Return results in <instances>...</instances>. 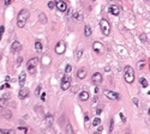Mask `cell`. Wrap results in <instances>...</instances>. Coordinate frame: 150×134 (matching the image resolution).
<instances>
[{"label":"cell","instance_id":"cell-3","mask_svg":"<svg viewBox=\"0 0 150 134\" xmlns=\"http://www.w3.org/2000/svg\"><path fill=\"white\" fill-rule=\"evenodd\" d=\"M100 26H101V31L105 36H108L110 32V25H109V22L107 20V19L102 18L100 20Z\"/></svg>","mask_w":150,"mask_h":134},{"label":"cell","instance_id":"cell-42","mask_svg":"<svg viewBox=\"0 0 150 134\" xmlns=\"http://www.w3.org/2000/svg\"><path fill=\"white\" fill-rule=\"evenodd\" d=\"M84 121H85V122L89 121V114H88V112L85 114V116H84Z\"/></svg>","mask_w":150,"mask_h":134},{"label":"cell","instance_id":"cell-11","mask_svg":"<svg viewBox=\"0 0 150 134\" xmlns=\"http://www.w3.org/2000/svg\"><path fill=\"white\" fill-rule=\"evenodd\" d=\"M19 98L21 100H24V98H27V97L29 96V90L27 89V87H21V90H19V94H18Z\"/></svg>","mask_w":150,"mask_h":134},{"label":"cell","instance_id":"cell-10","mask_svg":"<svg viewBox=\"0 0 150 134\" xmlns=\"http://www.w3.org/2000/svg\"><path fill=\"white\" fill-rule=\"evenodd\" d=\"M93 49L96 52V53H103V44L101 43V42H94V44H93Z\"/></svg>","mask_w":150,"mask_h":134},{"label":"cell","instance_id":"cell-24","mask_svg":"<svg viewBox=\"0 0 150 134\" xmlns=\"http://www.w3.org/2000/svg\"><path fill=\"white\" fill-rule=\"evenodd\" d=\"M100 125H101V120H100V117H95L94 120H93V126H94V127H99Z\"/></svg>","mask_w":150,"mask_h":134},{"label":"cell","instance_id":"cell-43","mask_svg":"<svg viewBox=\"0 0 150 134\" xmlns=\"http://www.w3.org/2000/svg\"><path fill=\"white\" fill-rule=\"evenodd\" d=\"M72 15H73V11H72V9H70V11H69V13H67V16L69 17H71Z\"/></svg>","mask_w":150,"mask_h":134},{"label":"cell","instance_id":"cell-19","mask_svg":"<svg viewBox=\"0 0 150 134\" xmlns=\"http://www.w3.org/2000/svg\"><path fill=\"white\" fill-rule=\"evenodd\" d=\"M7 105H9V101L4 97L0 98V108H7Z\"/></svg>","mask_w":150,"mask_h":134},{"label":"cell","instance_id":"cell-18","mask_svg":"<svg viewBox=\"0 0 150 134\" xmlns=\"http://www.w3.org/2000/svg\"><path fill=\"white\" fill-rule=\"evenodd\" d=\"M38 20H40L41 24H46V23H47V16H46L44 13H40V16H38Z\"/></svg>","mask_w":150,"mask_h":134},{"label":"cell","instance_id":"cell-25","mask_svg":"<svg viewBox=\"0 0 150 134\" xmlns=\"http://www.w3.org/2000/svg\"><path fill=\"white\" fill-rule=\"evenodd\" d=\"M35 49L37 50V52L42 50V43H41L40 41H36V42H35Z\"/></svg>","mask_w":150,"mask_h":134},{"label":"cell","instance_id":"cell-36","mask_svg":"<svg viewBox=\"0 0 150 134\" xmlns=\"http://www.w3.org/2000/svg\"><path fill=\"white\" fill-rule=\"evenodd\" d=\"M9 87H10V84L9 83H5V84H3V86L0 87V89L3 90V89H9Z\"/></svg>","mask_w":150,"mask_h":134},{"label":"cell","instance_id":"cell-30","mask_svg":"<svg viewBox=\"0 0 150 134\" xmlns=\"http://www.w3.org/2000/svg\"><path fill=\"white\" fill-rule=\"evenodd\" d=\"M141 41H143V42H147L148 41V36L145 34H142L141 35Z\"/></svg>","mask_w":150,"mask_h":134},{"label":"cell","instance_id":"cell-32","mask_svg":"<svg viewBox=\"0 0 150 134\" xmlns=\"http://www.w3.org/2000/svg\"><path fill=\"white\" fill-rule=\"evenodd\" d=\"M145 64H147V62H145V61H141V62L138 64V68H139V69H142V68H143V67H144V66H145Z\"/></svg>","mask_w":150,"mask_h":134},{"label":"cell","instance_id":"cell-4","mask_svg":"<svg viewBox=\"0 0 150 134\" xmlns=\"http://www.w3.org/2000/svg\"><path fill=\"white\" fill-rule=\"evenodd\" d=\"M103 95L108 98V100H112V101H119L120 100V95L114 92V91H110V90H105L103 91Z\"/></svg>","mask_w":150,"mask_h":134},{"label":"cell","instance_id":"cell-1","mask_svg":"<svg viewBox=\"0 0 150 134\" xmlns=\"http://www.w3.org/2000/svg\"><path fill=\"white\" fill-rule=\"evenodd\" d=\"M29 15H30L29 11L25 9L19 11L18 17H17V26H18V28H24L25 23H27V20H28V18H29Z\"/></svg>","mask_w":150,"mask_h":134},{"label":"cell","instance_id":"cell-6","mask_svg":"<svg viewBox=\"0 0 150 134\" xmlns=\"http://www.w3.org/2000/svg\"><path fill=\"white\" fill-rule=\"evenodd\" d=\"M65 50H66V44L65 42H63V41H59L58 42V44L55 46V53L56 54H64L65 53Z\"/></svg>","mask_w":150,"mask_h":134},{"label":"cell","instance_id":"cell-16","mask_svg":"<svg viewBox=\"0 0 150 134\" xmlns=\"http://www.w3.org/2000/svg\"><path fill=\"white\" fill-rule=\"evenodd\" d=\"M25 79H27V74H25L24 72H22L21 74H19V78H18V81H19V86L23 87L25 84Z\"/></svg>","mask_w":150,"mask_h":134},{"label":"cell","instance_id":"cell-9","mask_svg":"<svg viewBox=\"0 0 150 134\" xmlns=\"http://www.w3.org/2000/svg\"><path fill=\"white\" fill-rule=\"evenodd\" d=\"M23 48L22 43L21 42H18V41H15L12 44H11V50H12L13 53H18V52H21Z\"/></svg>","mask_w":150,"mask_h":134},{"label":"cell","instance_id":"cell-34","mask_svg":"<svg viewBox=\"0 0 150 134\" xmlns=\"http://www.w3.org/2000/svg\"><path fill=\"white\" fill-rule=\"evenodd\" d=\"M22 61H23V58H22V56H19L18 59H17V66H21Z\"/></svg>","mask_w":150,"mask_h":134},{"label":"cell","instance_id":"cell-44","mask_svg":"<svg viewBox=\"0 0 150 134\" xmlns=\"http://www.w3.org/2000/svg\"><path fill=\"white\" fill-rule=\"evenodd\" d=\"M132 101H133V103H134V104H136V105H138V103H139V102H138V100H137V98H133V100H132Z\"/></svg>","mask_w":150,"mask_h":134},{"label":"cell","instance_id":"cell-48","mask_svg":"<svg viewBox=\"0 0 150 134\" xmlns=\"http://www.w3.org/2000/svg\"><path fill=\"white\" fill-rule=\"evenodd\" d=\"M145 1H149V0H145Z\"/></svg>","mask_w":150,"mask_h":134},{"label":"cell","instance_id":"cell-38","mask_svg":"<svg viewBox=\"0 0 150 134\" xmlns=\"http://www.w3.org/2000/svg\"><path fill=\"white\" fill-rule=\"evenodd\" d=\"M113 125H114V120H110V127H109V132H112L113 131Z\"/></svg>","mask_w":150,"mask_h":134},{"label":"cell","instance_id":"cell-49","mask_svg":"<svg viewBox=\"0 0 150 134\" xmlns=\"http://www.w3.org/2000/svg\"><path fill=\"white\" fill-rule=\"evenodd\" d=\"M95 134H99V133H95Z\"/></svg>","mask_w":150,"mask_h":134},{"label":"cell","instance_id":"cell-40","mask_svg":"<svg viewBox=\"0 0 150 134\" xmlns=\"http://www.w3.org/2000/svg\"><path fill=\"white\" fill-rule=\"evenodd\" d=\"M119 115H120V117H121L122 122H125V121H126V118H125V115H124V114H122V112H120V114H119Z\"/></svg>","mask_w":150,"mask_h":134},{"label":"cell","instance_id":"cell-13","mask_svg":"<svg viewBox=\"0 0 150 134\" xmlns=\"http://www.w3.org/2000/svg\"><path fill=\"white\" fill-rule=\"evenodd\" d=\"M108 11H109L112 15H114V16H119V13H120V10H119V7L116 6V5H112V6H109Z\"/></svg>","mask_w":150,"mask_h":134},{"label":"cell","instance_id":"cell-46","mask_svg":"<svg viewBox=\"0 0 150 134\" xmlns=\"http://www.w3.org/2000/svg\"><path fill=\"white\" fill-rule=\"evenodd\" d=\"M19 129H21V131H23V132H24V133H27V128H23V127H19Z\"/></svg>","mask_w":150,"mask_h":134},{"label":"cell","instance_id":"cell-47","mask_svg":"<svg viewBox=\"0 0 150 134\" xmlns=\"http://www.w3.org/2000/svg\"><path fill=\"white\" fill-rule=\"evenodd\" d=\"M91 1H95V0H91Z\"/></svg>","mask_w":150,"mask_h":134},{"label":"cell","instance_id":"cell-5","mask_svg":"<svg viewBox=\"0 0 150 134\" xmlns=\"http://www.w3.org/2000/svg\"><path fill=\"white\" fill-rule=\"evenodd\" d=\"M70 86H71V79L67 75H64L63 79H61V90L63 91L69 90Z\"/></svg>","mask_w":150,"mask_h":134},{"label":"cell","instance_id":"cell-39","mask_svg":"<svg viewBox=\"0 0 150 134\" xmlns=\"http://www.w3.org/2000/svg\"><path fill=\"white\" fill-rule=\"evenodd\" d=\"M4 3H5V5H6V6H9V5H11L12 0H4Z\"/></svg>","mask_w":150,"mask_h":134},{"label":"cell","instance_id":"cell-37","mask_svg":"<svg viewBox=\"0 0 150 134\" xmlns=\"http://www.w3.org/2000/svg\"><path fill=\"white\" fill-rule=\"evenodd\" d=\"M72 17H73V19H77V20H78V18H79V13H73V15H72Z\"/></svg>","mask_w":150,"mask_h":134},{"label":"cell","instance_id":"cell-21","mask_svg":"<svg viewBox=\"0 0 150 134\" xmlns=\"http://www.w3.org/2000/svg\"><path fill=\"white\" fill-rule=\"evenodd\" d=\"M82 55H83V49L82 48H77V50H76V59L79 60L82 58Z\"/></svg>","mask_w":150,"mask_h":134},{"label":"cell","instance_id":"cell-26","mask_svg":"<svg viewBox=\"0 0 150 134\" xmlns=\"http://www.w3.org/2000/svg\"><path fill=\"white\" fill-rule=\"evenodd\" d=\"M139 83L142 84V86H143V87H148V86H149V83H148V80L145 78H141V79H139Z\"/></svg>","mask_w":150,"mask_h":134},{"label":"cell","instance_id":"cell-20","mask_svg":"<svg viewBox=\"0 0 150 134\" xmlns=\"http://www.w3.org/2000/svg\"><path fill=\"white\" fill-rule=\"evenodd\" d=\"M46 122H47L48 126H50L53 123V115H52V114H47V115H46Z\"/></svg>","mask_w":150,"mask_h":134},{"label":"cell","instance_id":"cell-22","mask_svg":"<svg viewBox=\"0 0 150 134\" xmlns=\"http://www.w3.org/2000/svg\"><path fill=\"white\" fill-rule=\"evenodd\" d=\"M84 35L87 36V37H89L91 35V28L89 26V25H85L84 26Z\"/></svg>","mask_w":150,"mask_h":134},{"label":"cell","instance_id":"cell-2","mask_svg":"<svg viewBox=\"0 0 150 134\" xmlns=\"http://www.w3.org/2000/svg\"><path fill=\"white\" fill-rule=\"evenodd\" d=\"M124 78H125V81L128 83V84H132L134 80V71L131 66H126L124 68Z\"/></svg>","mask_w":150,"mask_h":134},{"label":"cell","instance_id":"cell-12","mask_svg":"<svg viewBox=\"0 0 150 134\" xmlns=\"http://www.w3.org/2000/svg\"><path fill=\"white\" fill-rule=\"evenodd\" d=\"M87 69L84 68V67H79L78 71H77V77H78L79 79H84L85 77H87Z\"/></svg>","mask_w":150,"mask_h":134},{"label":"cell","instance_id":"cell-8","mask_svg":"<svg viewBox=\"0 0 150 134\" xmlns=\"http://www.w3.org/2000/svg\"><path fill=\"white\" fill-rule=\"evenodd\" d=\"M55 7H56L58 11H60V12H65L66 10H67L66 3H64L63 0H56L55 1Z\"/></svg>","mask_w":150,"mask_h":134},{"label":"cell","instance_id":"cell-31","mask_svg":"<svg viewBox=\"0 0 150 134\" xmlns=\"http://www.w3.org/2000/svg\"><path fill=\"white\" fill-rule=\"evenodd\" d=\"M48 7H49L50 10H53L54 7H55V3H54V1H49V3H48Z\"/></svg>","mask_w":150,"mask_h":134},{"label":"cell","instance_id":"cell-23","mask_svg":"<svg viewBox=\"0 0 150 134\" xmlns=\"http://www.w3.org/2000/svg\"><path fill=\"white\" fill-rule=\"evenodd\" d=\"M0 134H15L13 129H1L0 128Z\"/></svg>","mask_w":150,"mask_h":134},{"label":"cell","instance_id":"cell-17","mask_svg":"<svg viewBox=\"0 0 150 134\" xmlns=\"http://www.w3.org/2000/svg\"><path fill=\"white\" fill-rule=\"evenodd\" d=\"M1 115H3L5 118H11L12 117V112L10 111V110H7L6 108H3V110H1Z\"/></svg>","mask_w":150,"mask_h":134},{"label":"cell","instance_id":"cell-28","mask_svg":"<svg viewBox=\"0 0 150 134\" xmlns=\"http://www.w3.org/2000/svg\"><path fill=\"white\" fill-rule=\"evenodd\" d=\"M71 71H72V66L70 65H66V68H65V72H66V74H69V73H71Z\"/></svg>","mask_w":150,"mask_h":134},{"label":"cell","instance_id":"cell-45","mask_svg":"<svg viewBox=\"0 0 150 134\" xmlns=\"http://www.w3.org/2000/svg\"><path fill=\"white\" fill-rule=\"evenodd\" d=\"M101 111H102V109H101V108H100V109H97V110H96V114H97V115H100V114H101Z\"/></svg>","mask_w":150,"mask_h":134},{"label":"cell","instance_id":"cell-41","mask_svg":"<svg viewBox=\"0 0 150 134\" xmlns=\"http://www.w3.org/2000/svg\"><path fill=\"white\" fill-rule=\"evenodd\" d=\"M41 100L43 101V102L46 101V94H44V92H42V95H41Z\"/></svg>","mask_w":150,"mask_h":134},{"label":"cell","instance_id":"cell-29","mask_svg":"<svg viewBox=\"0 0 150 134\" xmlns=\"http://www.w3.org/2000/svg\"><path fill=\"white\" fill-rule=\"evenodd\" d=\"M41 89H42V86H41V85H38V86L36 87V90H35V95H36V96H38V95L41 94Z\"/></svg>","mask_w":150,"mask_h":134},{"label":"cell","instance_id":"cell-7","mask_svg":"<svg viewBox=\"0 0 150 134\" xmlns=\"http://www.w3.org/2000/svg\"><path fill=\"white\" fill-rule=\"evenodd\" d=\"M91 81H93V84H95V85H100L101 83H102V74H101L100 72L94 73L93 77H91Z\"/></svg>","mask_w":150,"mask_h":134},{"label":"cell","instance_id":"cell-27","mask_svg":"<svg viewBox=\"0 0 150 134\" xmlns=\"http://www.w3.org/2000/svg\"><path fill=\"white\" fill-rule=\"evenodd\" d=\"M66 132H67V134H73V129H72L71 123H67V125H66Z\"/></svg>","mask_w":150,"mask_h":134},{"label":"cell","instance_id":"cell-14","mask_svg":"<svg viewBox=\"0 0 150 134\" xmlns=\"http://www.w3.org/2000/svg\"><path fill=\"white\" fill-rule=\"evenodd\" d=\"M79 98H81V101L85 102V101H88L90 98V94H89L88 91H82L81 94H79Z\"/></svg>","mask_w":150,"mask_h":134},{"label":"cell","instance_id":"cell-35","mask_svg":"<svg viewBox=\"0 0 150 134\" xmlns=\"http://www.w3.org/2000/svg\"><path fill=\"white\" fill-rule=\"evenodd\" d=\"M4 30H5V28H4V25H3V26H0V40H1V37H3Z\"/></svg>","mask_w":150,"mask_h":134},{"label":"cell","instance_id":"cell-33","mask_svg":"<svg viewBox=\"0 0 150 134\" xmlns=\"http://www.w3.org/2000/svg\"><path fill=\"white\" fill-rule=\"evenodd\" d=\"M28 71L31 73V74H35V72H36V69H35V67H28Z\"/></svg>","mask_w":150,"mask_h":134},{"label":"cell","instance_id":"cell-15","mask_svg":"<svg viewBox=\"0 0 150 134\" xmlns=\"http://www.w3.org/2000/svg\"><path fill=\"white\" fill-rule=\"evenodd\" d=\"M38 64V58H31V59L28 61V67H36Z\"/></svg>","mask_w":150,"mask_h":134}]
</instances>
